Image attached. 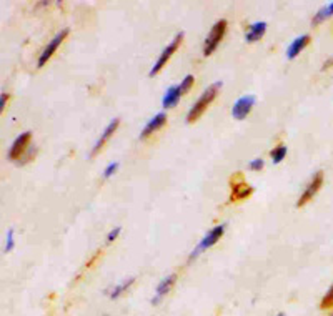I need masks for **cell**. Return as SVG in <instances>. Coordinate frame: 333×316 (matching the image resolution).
Wrapping results in <instances>:
<instances>
[{
  "label": "cell",
  "instance_id": "cell-28",
  "mask_svg": "<svg viewBox=\"0 0 333 316\" xmlns=\"http://www.w3.org/2000/svg\"><path fill=\"white\" fill-rule=\"evenodd\" d=\"M332 316H333V315H332Z\"/></svg>",
  "mask_w": 333,
  "mask_h": 316
},
{
  "label": "cell",
  "instance_id": "cell-26",
  "mask_svg": "<svg viewBox=\"0 0 333 316\" xmlns=\"http://www.w3.org/2000/svg\"><path fill=\"white\" fill-rule=\"evenodd\" d=\"M332 65H333V57H332L330 60H327V62H325V65H323V70L328 68V67H332Z\"/></svg>",
  "mask_w": 333,
  "mask_h": 316
},
{
  "label": "cell",
  "instance_id": "cell-27",
  "mask_svg": "<svg viewBox=\"0 0 333 316\" xmlns=\"http://www.w3.org/2000/svg\"><path fill=\"white\" fill-rule=\"evenodd\" d=\"M278 316H285V315H278Z\"/></svg>",
  "mask_w": 333,
  "mask_h": 316
},
{
  "label": "cell",
  "instance_id": "cell-2",
  "mask_svg": "<svg viewBox=\"0 0 333 316\" xmlns=\"http://www.w3.org/2000/svg\"><path fill=\"white\" fill-rule=\"evenodd\" d=\"M230 188H232L230 201L245 200V198H248V196L253 193V188L250 187L247 182H245L242 173H235L233 177L230 178Z\"/></svg>",
  "mask_w": 333,
  "mask_h": 316
},
{
  "label": "cell",
  "instance_id": "cell-24",
  "mask_svg": "<svg viewBox=\"0 0 333 316\" xmlns=\"http://www.w3.org/2000/svg\"><path fill=\"white\" fill-rule=\"evenodd\" d=\"M118 233H120V226H117V228H113V230L108 233V236H107V241L110 243V241H113L118 236Z\"/></svg>",
  "mask_w": 333,
  "mask_h": 316
},
{
  "label": "cell",
  "instance_id": "cell-13",
  "mask_svg": "<svg viewBox=\"0 0 333 316\" xmlns=\"http://www.w3.org/2000/svg\"><path fill=\"white\" fill-rule=\"evenodd\" d=\"M310 43V35L308 33H305V35H301V37H297L295 40H293L292 43H290V47H288V50H287V59H290V60H293L295 59L297 55L300 54L303 48L308 45Z\"/></svg>",
  "mask_w": 333,
  "mask_h": 316
},
{
  "label": "cell",
  "instance_id": "cell-10",
  "mask_svg": "<svg viewBox=\"0 0 333 316\" xmlns=\"http://www.w3.org/2000/svg\"><path fill=\"white\" fill-rule=\"evenodd\" d=\"M165 122H166V115H165V113H164V112L157 113V115L153 117L152 120L145 125V128L142 130V133H140V138L145 140L147 137H150L153 131H157V130L160 128V126H164V125H165Z\"/></svg>",
  "mask_w": 333,
  "mask_h": 316
},
{
  "label": "cell",
  "instance_id": "cell-5",
  "mask_svg": "<svg viewBox=\"0 0 333 316\" xmlns=\"http://www.w3.org/2000/svg\"><path fill=\"white\" fill-rule=\"evenodd\" d=\"M322 183H323V173L322 172L315 173L313 178H312V182L308 183V187L305 188L303 193H301V196L299 198V201H297V206L300 208V206H305L306 203H308V201L318 193L320 188H322Z\"/></svg>",
  "mask_w": 333,
  "mask_h": 316
},
{
  "label": "cell",
  "instance_id": "cell-18",
  "mask_svg": "<svg viewBox=\"0 0 333 316\" xmlns=\"http://www.w3.org/2000/svg\"><path fill=\"white\" fill-rule=\"evenodd\" d=\"M285 157H287V147H285V145H280V147H277L273 152H271V160H273V163H280Z\"/></svg>",
  "mask_w": 333,
  "mask_h": 316
},
{
  "label": "cell",
  "instance_id": "cell-17",
  "mask_svg": "<svg viewBox=\"0 0 333 316\" xmlns=\"http://www.w3.org/2000/svg\"><path fill=\"white\" fill-rule=\"evenodd\" d=\"M135 282V278H130V280H127V282H124V283H120L118 286H115L113 288V291L110 293V296L112 298H118L122 295V293L125 291V289H129L130 286H132V283Z\"/></svg>",
  "mask_w": 333,
  "mask_h": 316
},
{
  "label": "cell",
  "instance_id": "cell-8",
  "mask_svg": "<svg viewBox=\"0 0 333 316\" xmlns=\"http://www.w3.org/2000/svg\"><path fill=\"white\" fill-rule=\"evenodd\" d=\"M67 35H68V29H64L62 32L57 33L55 37L52 38V42L45 47V50L42 52L40 59H38V67H43V65L47 63V60H49L50 57L55 54V50H57V48H59L60 43H62V42L65 40V37H67Z\"/></svg>",
  "mask_w": 333,
  "mask_h": 316
},
{
  "label": "cell",
  "instance_id": "cell-16",
  "mask_svg": "<svg viewBox=\"0 0 333 316\" xmlns=\"http://www.w3.org/2000/svg\"><path fill=\"white\" fill-rule=\"evenodd\" d=\"M332 15H333V2L328 7H323L322 10H318V14L315 15V19H313V24L317 25L322 20H325V19H328V17H332Z\"/></svg>",
  "mask_w": 333,
  "mask_h": 316
},
{
  "label": "cell",
  "instance_id": "cell-15",
  "mask_svg": "<svg viewBox=\"0 0 333 316\" xmlns=\"http://www.w3.org/2000/svg\"><path fill=\"white\" fill-rule=\"evenodd\" d=\"M182 96V94H180V89H178V85L177 87H170L168 90H166V94L164 95V98H162V105H164L165 108H172V107H175L177 105V102H178V98Z\"/></svg>",
  "mask_w": 333,
  "mask_h": 316
},
{
  "label": "cell",
  "instance_id": "cell-23",
  "mask_svg": "<svg viewBox=\"0 0 333 316\" xmlns=\"http://www.w3.org/2000/svg\"><path fill=\"white\" fill-rule=\"evenodd\" d=\"M117 166H118L117 161H113V163L108 165L107 168H105V172H103V177H105V178H110V177H112V173H115Z\"/></svg>",
  "mask_w": 333,
  "mask_h": 316
},
{
  "label": "cell",
  "instance_id": "cell-12",
  "mask_svg": "<svg viewBox=\"0 0 333 316\" xmlns=\"http://www.w3.org/2000/svg\"><path fill=\"white\" fill-rule=\"evenodd\" d=\"M118 124H120V122H118V118H115V120H112L110 124H108V126H107V128H105V131L102 133V137L99 138V142L94 145V148H92V152H90V155H92V157H94L95 153H99L100 150H102V148H103V145L108 142V138L112 137V133L117 130Z\"/></svg>",
  "mask_w": 333,
  "mask_h": 316
},
{
  "label": "cell",
  "instance_id": "cell-3",
  "mask_svg": "<svg viewBox=\"0 0 333 316\" xmlns=\"http://www.w3.org/2000/svg\"><path fill=\"white\" fill-rule=\"evenodd\" d=\"M227 30V20H218L215 25L210 30V33L205 38V45H203V55H210L213 54V50L217 48L218 43L222 42L223 35H225Z\"/></svg>",
  "mask_w": 333,
  "mask_h": 316
},
{
  "label": "cell",
  "instance_id": "cell-21",
  "mask_svg": "<svg viewBox=\"0 0 333 316\" xmlns=\"http://www.w3.org/2000/svg\"><path fill=\"white\" fill-rule=\"evenodd\" d=\"M264 168V160L262 158H255V160L250 161V170H253V172H258V170Z\"/></svg>",
  "mask_w": 333,
  "mask_h": 316
},
{
  "label": "cell",
  "instance_id": "cell-20",
  "mask_svg": "<svg viewBox=\"0 0 333 316\" xmlns=\"http://www.w3.org/2000/svg\"><path fill=\"white\" fill-rule=\"evenodd\" d=\"M194 75H187L185 78H183V82L180 83V85H178V89H180V94L182 95H185L188 90L192 89V85H194Z\"/></svg>",
  "mask_w": 333,
  "mask_h": 316
},
{
  "label": "cell",
  "instance_id": "cell-22",
  "mask_svg": "<svg viewBox=\"0 0 333 316\" xmlns=\"http://www.w3.org/2000/svg\"><path fill=\"white\" fill-rule=\"evenodd\" d=\"M14 248V230H8L7 233V243H5V252H10Z\"/></svg>",
  "mask_w": 333,
  "mask_h": 316
},
{
  "label": "cell",
  "instance_id": "cell-1",
  "mask_svg": "<svg viewBox=\"0 0 333 316\" xmlns=\"http://www.w3.org/2000/svg\"><path fill=\"white\" fill-rule=\"evenodd\" d=\"M222 87V82H215L212 83V85L208 87L207 90L201 94V96L197 102L194 103V107L190 108V112L187 113V122L188 124H194V122H197L199 118L201 117V113H203L205 110L208 108V105L215 100V96L218 94V90H220Z\"/></svg>",
  "mask_w": 333,
  "mask_h": 316
},
{
  "label": "cell",
  "instance_id": "cell-7",
  "mask_svg": "<svg viewBox=\"0 0 333 316\" xmlns=\"http://www.w3.org/2000/svg\"><path fill=\"white\" fill-rule=\"evenodd\" d=\"M223 231H225V225H218V226H215V228H212V230H210L208 233L205 235V238L199 243V247H197L195 252L190 254V258H195L197 254L201 253V252H203V250H207V248H210V247H213V245H215L217 241L220 240V236L223 235Z\"/></svg>",
  "mask_w": 333,
  "mask_h": 316
},
{
  "label": "cell",
  "instance_id": "cell-11",
  "mask_svg": "<svg viewBox=\"0 0 333 316\" xmlns=\"http://www.w3.org/2000/svg\"><path fill=\"white\" fill-rule=\"evenodd\" d=\"M175 280H177V275H168L166 278H164L162 282L159 283V286H157V293H155V296H153V300H152V303L153 305H157L162 298H164L166 293L172 289V286H173V283H175Z\"/></svg>",
  "mask_w": 333,
  "mask_h": 316
},
{
  "label": "cell",
  "instance_id": "cell-19",
  "mask_svg": "<svg viewBox=\"0 0 333 316\" xmlns=\"http://www.w3.org/2000/svg\"><path fill=\"white\" fill-rule=\"evenodd\" d=\"M332 306H333V284L327 291V295L322 298V303H320V308L322 310H328V308H332Z\"/></svg>",
  "mask_w": 333,
  "mask_h": 316
},
{
  "label": "cell",
  "instance_id": "cell-6",
  "mask_svg": "<svg viewBox=\"0 0 333 316\" xmlns=\"http://www.w3.org/2000/svg\"><path fill=\"white\" fill-rule=\"evenodd\" d=\"M255 102H257L255 95H243V96H240V98L235 102L233 108H232V115H233L236 120H243V118L250 113V110L253 108Z\"/></svg>",
  "mask_w": 333,
  "mask_h": 316
},
{
  "label": "cell",
  "instance_id": "cell-9",
  "mask_svg": "<svg viewBox=\"0 0 333 316\" xmlns=\"http://www.w3.org/2000/svg\"><path fill=\"white\" fill-rule=\"evenodd\" d=\"M30 138H32V133H30V131H25V133L19 135V137L15 138V142L12 143V148H10V152H8V158H10V160H17L19 157L24 155L30 143Z\"/></svg>",
  "mask_w": 333,
  "mask_h": 316
},
{
  "label": "cell",
  "instance_id": "cell-25",
  "mask_svg": "<svg viewBox=\"0 0 333 316\" xmlns=\"http://www.w3.org/2000/svg\"><path fill=\"white\" fill-rule=\"evenodd\" d=\"M7 100H8V95L2 94V96H0V112H3V108H5Z\"/></svg>",
  "mask_w": 333,
  "mask_h": 316
},
{
  "label": "cell",
  "instance_id": "cell-4",
  "mask_svg": "<svg viewBox=\"0 0 333 316\" xmlns=\"http://www.w3.org/2000/svg\"><path fill=\"white\" fill-rule=\"evenodd\" d=\"M182 40H183V32H180V33H178L177 37H175L173 40H172V43H170V45L166 47L164 52H162V55L159 57V60H157V63L153 65V67H152V70H150V77L157 75V73H159L160 70L165 67V63H166V62H168V60H170V57L173 55V52H175V50H177V48H178V45H180V43H182Z\"/></svg>",
  "mask_w": 333,
  "mask_h": 316
},
{
  "label": "cell",
  "instance_id": "cell-14",
  "mask_svg": "<svg viewBox=\"0 0 333 316\" xmlns=\"http://www.w3.org/2000/svg\"><path fill=\"white\" fill-rule=\"evenodd\" d=\"M265 30H266V24H265V22H257V24H252V25H250V30L247 32V37H245V40H247L248 43L260 40V38L264 37Z\"/></svg>",
  "mask_w": 333,
  "mask_h": 316
}]
</instances>
